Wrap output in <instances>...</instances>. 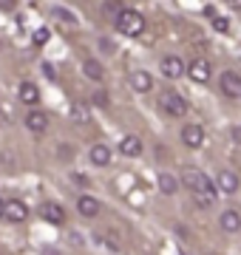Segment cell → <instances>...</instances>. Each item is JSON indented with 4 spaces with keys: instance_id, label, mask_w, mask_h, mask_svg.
Listing matches in <instances>:
<instances>
[{
    "instance_id": "cell-2",
    "label": "cell",
    "mask_w": 241,
    "mask_h": 255,
    "mask_svg": "<svg viewBox=\"0 0 241 255\" xmlns=\"http://www.w3.org/2000/svg\"><path fill=\"white\" fill-rule=\"evenodd\" d=\"M117 31L125 37H139L145 31V14L136 9H122V14L117 17Z\"/></svg>"
},
{
    "instance_id": "cell-6",
    "label": "cell",
    "mask_w": 241,
    "mask_h": 255,
    "mask_svg": "<svg viewBox=\"0 0 241 255\" xmlns=\"http://www.w3.org/2000/svg\"><path fill=\"white\" fill-rule=\"evenodd\" d=\"M159 68H162V74H165L167 80H179V77L185 74V60L176 57V54H170V57H165V60L159 63Z\"/></svg>"
},
{
    "instance_id": "cell-29",
    "label": "cell",
    "mask_w": 241,
    "mask_h": 255,
    "mask_svg": "<svg viewBox=\"0 0 241 255\" xmlns=\"http://www.w3.org/2000/svg\"><path fill=\"white\" fill-rule=\"evenodd\" d=\"M43 255H54V253H51V250H46V253H43Z\"/></svg>"
},
{
    "instance_id": "cell-24",
    "label": "cell",
    "mask_w": 241,
    "mask_h": 255,
    "mask_svg": "<svg viewBox=\"0 0 241 255\" xmlns=\"http://www.w3.org/2000/svg\"><path fill=\"white\" fill-rule=\"evenodd\" d=\"M94 105H97V108H108V94L105 91H94Z\"/></svg>"
},
{
    "instance_id": "cell-30",
    "label": "cell",
    "mask_w": 241,
    "mask_h": 255,
    "mask_svg": "<svg viewBox=\"0 0 241 255\" xmlns=\"http://www.w3.org/2000/svg\"><path fill=\"white\" fill-rule=\"evenodd\" d=\"M0 48H3V43H0Z\"/></svg>"
},
{
    "instance_id": "cell-15",
    "label": "cell",
    "mask_w": 241,
    "mask_h": 255,
    "mask_svg": "<svg viewBox=\"0 0 241 255\" xmlns=\"http://www.w3.org/2000/svg\"><path fill=\"white\" fill-rule=\"evenodd\" d=\"M239 176L233 173V170H222V173H219V190L222 193H227V196H233V193L239 190Z\"/></svg>"
},
{
    "instance_id": "cell-27",
    "label": "cell",
    "mask_w": 241,
    "mask_h": 255,
    "mask_svg": "<svg viewBox=\"0 0 241 255\" xmlns=\"http://www.w3.org/2000/svg\"><path fill=\"white\" fill-rule=\"evenodd\" d=\"M233 139H236V142H241V128H233Z\"/></svg>"
},
{
    "instance_id": "cell-18",
    "label": "cell",
    "mask_w": 241,
    "mask_h": 255,
    "mask_svg": "<svg viewBox=\"0 0 241 255\" xmlns=\"http://www.w3.org/2000/svg\"><path fill=\"white\" fill-rule=\"evenodd\" d=\"M71 122H77V125H88V122H91L88 105H83V102H74V105H71Z\"/></svg>"
},
{
    "instance_id": "cell-4",
    "label": "cell",
    "mask_w": 241,
    "mask_h": 255,
    "mask_svg": "<svg viewBox=\"0 0 241 255\" xmlns=\"http://www.w3.org/2000/svg\"><path fill=\"white\" fill-rule=\"evenodd\" d=\"M219 85H222L224 97H230V100H241V77L236 71H222Z\"/></svg>"
},
{
    "instance_id": "cell-11",
    "label": "cell",
    "mask_w": 241,
    "mask_h": 255,
    "mask_svg": "<svg viewBox=\"0 0 241 255\" xmlns=\"http://www.w3.org/2000/svg\"><path fill=\"white\" fill-rule=\"evenodd\" d=\"M187 74H190L193 82H207L210 80V63L207 60H193V63L187 65Z\"/></svg>"
},
{
    "instance_id": "cell-17",
    "label": "cell",
    "mask_w": 241,
    "mask_h": 255,
    "mask_svg": "<svg viewBox=\"0 0 241 255\" xmlns=\"http://www.w3.org/2000/svg\"><path fill=\"white\" fill-rule=\"evenodd\" d=\"M83 71H85V77H88V80H94V82H102V80H105V68H102L100 60H85V63H83Z\"/></svg>"
},
{
    "instance_id": "cell-5",
    "label": "cell",
    "mask_w": 241,
    "mask_h": 255,
    "mask_svg": "<svg viewBox=\"0 0 241 255\" xmlns=\"http://www.w3.org/2000/svg\"><path fill=\"white\" fill-rule=\"evenodd\" d=\"M40 219H46L48 224L60 227V224H65V210L60 207L57 201H43V204H40Z\"/></svg>"
},
{
    "instance_id": "cell-22",
    "label": "cell",
    "mask_w": 241,
    "mask_h": 255,
    "mask_svg": "<svg viewBox=\"0 0 241 255\" xmlns=\"http://www.w3.org/2000/svg\"><path fill=\"white\" fill-rule=\"evenodd\" d=\"M54 14H57L60 20H65V23H71V26L77 23V17H74V14H71L68 9H65V6H54Z\"/></svg>"
},
{
    "instance_id": "cell-19",
    "label": "cell",
    "mask_w": 241,
    "mask_h": 255,
    "mask_svg": "<svg viewBox=\"0 0 241 255\" xmlns=\"http://www.w3.org/2000/svg\"><path fill=\"white\" fill-rule=\"evenodd\" d=\"M20 100L26 102V105H37V100H40L37 85H34V82H23V85H20Z\"/></svg>"
},
{
    "instance_id": "cell-20",
    "label": "cell",
    "mask_w": 241,
    "mask_h": 255,
    "mask_svg": "<svg viewBox=\"0 0 241 255\" xmlns=\"http://www.w3.org/2000/svg\"><path fill=\"white\" fill-rule=\"evenodd\" d=\"M159 190L165 193V196H173L179 190V182L170 173H159Z\"/></svg>"
},
{
    "instance_id": "cell-12",
    "label": "cell",
    "mask_w": 241,
    "mask_h": 255,
    "mask_svg": "<svg viewBox=\"0 0 241 255\" xmlns=\"http://www.w3.org/2000/svg\"><path fill=\"white\" fill-rule=\"evenodd\" d=\"M219 224H222L224 233H239L241 230V213L239 210H224L222 219H219Z\"/></svg>"
},
{
    "instance_id": "cell-25",
    "label": "cell",
    "mask_w": 241,
    "mask_h": 255,
    "mask_svg": "<svg viewBox=\"0 0 241 255\" xmlns=\"http://www.w3.org/2000/svg\"><path fill=\"white\" fill-rule=\"evenodd\" d=\"M57 156L68 162V159H74V147H71V145H60V147H57Z\"/></svg>"
},
{
    "instance_id": "cell-7",
    "label": "cell",
    "mask_w": 241,
    "mask_h": 255,
    "mask_svg": "<svg viewBox=\"0 0 241 255\" xmlns=\"http://www.w3.org/2000/svg\"><path fill=\"white\" fill-rule=\"evenodd\" d=\"M26 128L31 130V133H46V130H48V114H46V111L31 108L26 114Z\"/></svg>"
},
{
    "instance_id": "cell-14",
    "label": "cell",
    "mask_w": 241,
    "mask_h": 255,
    "mask_svg": "<svg viewBox=\"0 0 241 255\" xmlns=\"http://www.w3.org/2000/svg\"><path fill=\"white\" fill-rule=\"evenodd\" d=\"M120 153L128 156V159H136L142 153V139L139 136H125L120 142Z\"/></svg>"
},
{
    "instance_id": "cell-26",
    "label": "cell",
    "mask_w": 241,
    "mask_h": 255,
    "mask_svg": "<svg viewBox=\"0 0 241 255\" xmlns=\"http://www.w3.org/2000/svg\"><path fill=\"white\" fill-rule=\"evenodd\" d=\"M102 11H117V17H120L122 6H120V3H102Z\"/></svg>"
},
{
    "instance_id": "cell-23",
    "label": "cell",
    "mask_w": 241,
    "mask_h": 255,
    "mask_svg": "<svg viewBox=\"0 0 241 255\" xmlns=\"http://www.w3.org/2000/svg\"><path fill=\"white\" fill-rule=\"evenodd\" d=\"M48 37H51V31H48V28H37L31 40H34V46H43V43H48Z\"/></svg>"
},
{
    "instance_id": "cell-1",
    "label": "cell",
    "mask_w": 241,
    "mask_h": 255,
    "mask_svg": "<svg viewBox=\"0 0 241 255\" xmlns=\"http://www.w3.org/2000/svg\"><path fill=\"white\" fill-rule=\"evenodd\" d=\"M182 184L196 196V204H199V207H210V204L216 201V184L210 182L202 170L187 167L185 173H182Z\"/></svg>"
},
{
    "instance_id": "cell-21",
    "label": "cell",
    "mask_w": 241,
    "mask_h": 255,
    "mask_svg": "<svg viewBox=\"0 0 241 255\" xmlns=\"http://www.w3.org/2000/svg\"><path fill=\"white\" fill-rule=\"evenodd\" d=\"M213 28L219 31V34H227V31H230V20L222 17V14H216V17H213Z\"/></svg>"
},
{
    "instance_id": "cell-10",
    "label": "cell",
    "mask_w": 241,
    "mask_h": 255,
    "mask_svg": "<svg viewBox=\"0 0 241 255\" xmlns=\"http://www.w3.org/2000/svg\"><path fill=\"white\" fill-rule=\"evenodd\" d=\"M77 210H80L83 219H97L102 207H100V201L94 199V196H80V199H77Z\"/></svg>"
},
{
    "instance_id": "cell-9",
    "label": "cell",
    "mask_w": 241,
    "mask_h": 255,
    "mask_svg": "<svg viewBox=\"0 0 241 255\" xmlns=\"http://www.w3.org/2000/svg\"><path fill=\"white\" fill-rule=\"evenodd\" d=\"M28 219V207L23 204V201L11 199L6 201V216H3V221H14V224H20V221Z\"/></svg>"
},
{
    "instance_id": "cell-28",
    "label": "cell",
    "mask_w": 241,
    "mask_h": 255,
    "mask_svg": "<svg viewBox=\"0 0 241 255\" xmlns=\"http://www.w3.org/2000/svg\"><path fill=\"white\" fill-rule=\"evenodd\" d=\"M3 216H6V201L0 199V219H3Z\"/></svg>"
},
{
    "instance_id": "cell-16",
    "label": "cell",
    "mask_w": 241,
    "mask_h": 255,
    "mask_svg": "<svg viewBox=\"0 0 241 255\" xmlns=\"http://www.w3.org/2000/svg\"><path fill=\"white\" fill-rule=\"evenodd\" d=\"M88 159H91L97 167H105V164H111V147L108 145H94L88 150Z\"/></svg>"
},
{
    "instance_id": "cell-13",
    "label": "cell",
    "mask_w": 241,
    "mask_h": 255,
    "mask_svg": "<svg viewBox=\"0 0 241 255\" xmlns=\"http://www.w3.org/2000/svg\"><path fill=\"white\" fill-rule=\"evenodd\" d=\"M130 88L139 94H148L150 88H153V77H150L148 71H133L130 74Z\"/></svg>"
},
{
    "instance_id": "cell-3",
    "label": "cell",
    "mask_w": 241,
    "mask_h": 255,
    "mask_svg": "<svg viewBox=\"0 0 241 255\" xmlns=\"http://www.w3.org/2000/svg\"><path fill=\"white\" fill-rule=\"evenodd\" d=\"M159 105H162V111H165L167 117H185L187 114V100L182 97V94H176V91H162L159 94Z\"/></svg>"
},
{
    "instance_id": "cell-8",
    "label": "cell",
    "mask_w": 241,
    "mask_h": 255,
    "mask_svg": "<svg viewBox=\"0 0 241 255\" xmlns=\"http://www.w3.org/2000/svg\"><path fill=\"white\" fill-rule=\"evenodd\" d=\"M182 142H185L190 150L204 145V128L202 125H185L182 128Z\"/></svg>"
}]
</instances>
